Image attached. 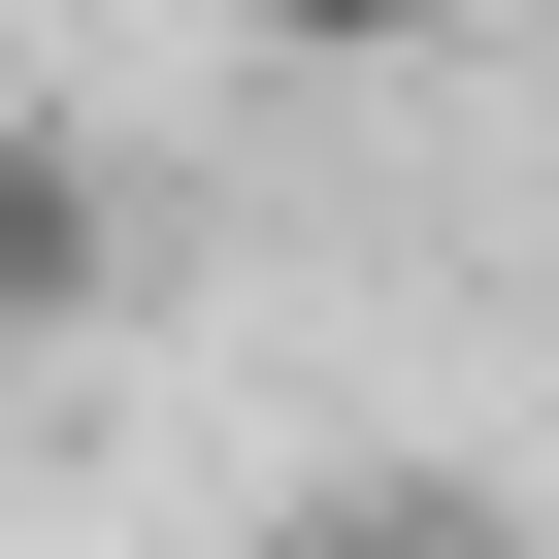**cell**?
I'll return each instance as SVG.
<instances>
[{
	"label": "cell",
	"instance_id": "6da1fadb",
	"mask_svg": "<svg viewBox=\"0 0 559 559\" xmlns=\"http://www.w3.org/2000/svg\"><path fill=\"white\" fill-rule=\"evenodd\" d=\"M132 297V198H99V132H0V362H67Z\"/></svg>",
	"mask_w": 559,
	"mask_h": 559
},
{
	"label": "cell",
	"instance_id": "7a4b0ae2",
	"mask_svg": "<svg viewBox=\"0 0 559 559\" xmlns=\"http://www.w3.org/2000/svg\"><path fill=\"white\" fill-rule=\"evenodd\" d=\"M230 559H493V493H297V526H230Z\"/></svg>",
	"mask_w": 559,
	"mask_h": 559
},
{
	"label": "cell",
	"instance_id": "3957f363",
	"mask_svg": "<svg viewBox=\"0 0 559 559\" xmlns=\"http://www.w3.org/2000/svg\"><path fill=\"white\" fill-rule=\"evenodd\" d=\"M263 67H395V34H461V0H230Z\"/></svg>",
	"mask_w": 559,
	"mask_h": 559
}]
</instances>
